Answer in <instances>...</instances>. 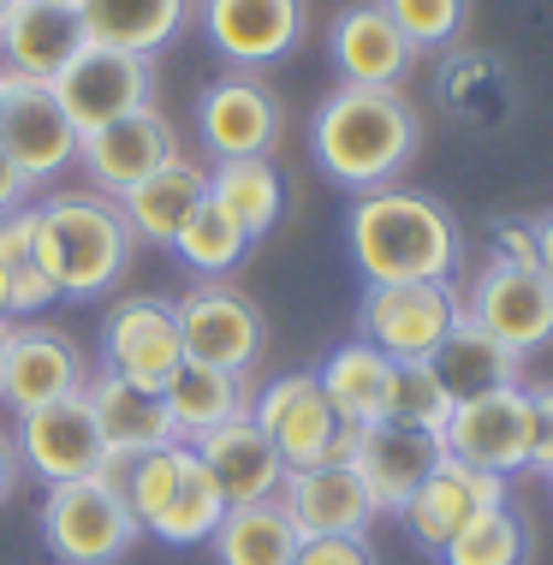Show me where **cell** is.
<instances>
[{"instance_id":"1","label":"cell","mask_w":553,"mask_h":565,"mask_svg":"<svg viewBox=\"0 0 553 565\" xmlns=\"http://www.w3.org/2000/svg\"><path fill=\"white\" fill-rule=\"evenodd\" d=\"M351 268L369 286L393 280H453L465 268V233L447 215V203L423 191H363L345 215Z\"/></svg>"},{"instance_id":"2","label":"cell","mask_w":553,"mask_h":565,"mask_svg":"<svg viewBox=\"0 0 553 565\" xmlns=\"http://www.w3.org/2000/svg\"><path fill=\"white\" fill-rule=\"evenodd\" d=\"M423 143V119L398 89H351L340 84L310 119V149L316 167L345 185L351 196L387 191Z\"/></svg>"},{"instance_id":"3","label":"cell","mask_w":553,"mask_h":565,"mask_svg":"<svg viewBox=\"0 0 553 565\" xmlns=\"http://www.w3.org/2000/svg\"><path fill=\"white\" fill-rule=\"evenodd\" d=\"M131 226L114 196L102 191H60L36 203V263L49 268L60 298H102L131 268Z\"/></svg>"},{"instance_id":"4","label":"cell","mask_w":553,"mask_h":565,"mask_svg":"<svg viewBox=\"0 0 553 565\" xmlns=\"http://www.w3.org/2000/svg\"><path fill=\"white\" fill-rule=\"evenodd\" d=\"M119 465L126 458H107L96 477L49 488L36 518H42V542L60 565H119L143 536V524L119 494Z\"/></svg>"},{"instance_id":"5","label":"cell","mask_w":553,"mask_h":565,"mask_svg":"<svg viewBox=\"0 0 553 565\" xmlns=\"http://www.w3.org/2000/svg\"><path fill=\"white\" fill-rule=\"evenodd\" d=\"M465 316V292L453 280H393L363 286L358 303V340H369L393 363H428Z\"/></svg>"},{"instance_id":"6","label":"cell","mask_w":553,"mask_h":565,"mask_svg":"<svg viewBox=\"0 0 553 565\" xmlns=\"http://www.w3.org/2000/svg\"><path fill=\"white\" fill-rule=\"evenodd\" d=\"M173 316H179L184 363H209V370H226V375H251L256 358L268 351L263 310L226 280H196L184 298H173Z\"/></svg>"},{"instance_id":"7","label":"cell","mask_w":553,"mask_h":565,"mask_svg":"<svg viewBox=\"0 0 553 565\" xmlns=\"http://www.w3.org/2000/svg\"><path fill=\"white\" fill-rule=\"evenodd\" d=\"M60 108L72 114L78 137L114 126L126 114L156 108V60L126 54V49H107V42H84L78 54L66 60V72L54 78Z\"/></svg>"},{"instance_id":"8","label":"cell","mask_w":553,"mask_h":565,"mask_svg":"<svg viewBox=\"0 0 553 565\" xmlns=\"http://www.w3.org/2000/svg\"><path fill=\"white\" fill-rule=\"evenodd\" d=\"M78 143L84 137L72 126V114L60 108L54 84L12 78L7 72V84H0V149L12 156V167H19L30 185H49V179L66 173L78 161Z\"/></svg>"},{"instance_id":"9","label":"cell","mask_w":553,"mask_h":565,"mask_svg":"<svg viewBox=\"0 0 553 565\" xmlns=\"http://www.w3.org/2000/svg\"><path fill=\"white\" fill-rule=\"evenodd\" d=\"M286 131V108L263 72H226L196 96V137L214 161H256L274 156Z\"/></svg>"},{"instance_id":"10","label":"cell","mask_w":553,"mask_h":565,"mask_svg":"<svg viewBox=\"0 0 553 565\" xmlns=\"http://www.w3.org/2000/svg\"><path fill=\"white\" fill-rule=\"evenodd\" d=\"M465 316L482 322L512 358H535L542 345H553V286L530 263L488 256L476 286H470V298H465Z\"/></svg>"},{"instance_id":"11","label":"cell","mask_w":553,"mask_h":565,"mask_svg":"<svg viewBox=\"0 0 553 565\" xmlns=\"http://www.w3.org/2000/svg\"><path fill=\"white\" fill-rule=\"evenodd\" d=\"M440 447L458 465H476V470H530V447H535V399L530 387H500V393H482V399H465L453 405L447 429H440Z\"/></svg>"},{"instance_id":"12","label":"cell","mask_w":553,"mask_h":565,"mask_svg":"<svg viewBox=\"0 0 553 565\" xmlns=\"http://www.w3.org/2000/svg\"><path fill=\"white\" fill-rule=\"evenodd\" d=\"M196 30L233 72H263L304 42L310 0H196Z\"/></svg>"},{"instance_id":"13","label":"cell","mask_w":553,"mask_h":565,"mask_svg":"<svg viewBox=\"0 0 553 565\" xmlns=\"http://www.w3.org/2000/svg\"><path fill=\"white\" fill-rule=\"evenodd\" d=\"M89 387V358L72 333L60 328H36V322H12L7 328V363H0V405L12 417L42 411L54 399Z\"/></svg>"},{"instance_id":"14","label":"cell","mask_w":553,"mask_h":565,"mask_svg":"<svg viewBox=\"0 0 553 565\" xmlns=\"http://www.w3.org/2000/svg\"><path fill=\"white\" fill-rule=\"evenodd\" d=\"M12 447H19V465H24L42 488L84 482V477H96V470L107 465L96 411H89L84 393L54 399V405H42V411H24L19 429H12Z\"/></svg>"},{"instance_id":"15","label":"cell","mask_w":553,"mask_h":565,"mask_svg":"<svg viewBox=\"0 0 553 565\" xmlns=\"http://www.w3.org/2000/svg\"><path fill=\"white\" fill-rule=\"evenodd\" d=\"M184 363L173 298H119L102 322V375L137 381V387H167Z\"/></svg>"},{"instance_id":"16","label":"cell","mask_w":553,"mask_h":565,"mask_svg":"<svg viewBox=\"0 0 553 565\" xmlns=\"http://www.w3.org/2000/svg\"><path fill=\"white\" fill-rule=\"evenodd\" d=\"M251 417L274 440V452L286 458V470L333 465V447H340V429H345L316 375H274L251 399Z\"/></svg>"},{"instance_id":"17","label":"cell","mask_w":553,"mask_h":565,"mask_svg":"<svg viewBox=\"0 0 553 565\" xmlns=\"http://www.w3.org/2000/svg\"><path fill=\"white\" fill-rule=\"evenodd\" d=\"M78 161L102 196H126L149 173H161L167 161H179V131L161 108H143V114H126L114 126L89 131L78 143Z\"/></svg>"},{"instance_id":"18","label":"cell","mask_w":553,"mask_h":565,"mask_svg":"<svg viewBox=\"0 0 553 565\" xmlns=\"http://www.w3.org/2000/svg\"><path fill=\"white\" fill-rule=\"evenodd\" d=\"M488 507H506V477L500 470H476V465H458V458H440L428 470V482L405 500L398 524L411 530V542L440 554L470 518H482Z\"/></svg>"},{"instance_id":"19","label":"cell","mask_w":553,"mask_h":565,"mask_svg":"<svg viewBox=\"0 0 553 565\" xmlns=\"http://www.w3.org/2000/svg\"><path fill=\"white\" fill-rule=\"evenodd\" d=\"M328 60H333V78L351 89H398L411 78V66H417V49L381 12V0H358V7H345L333 19Z\"/></svg>"},{"instance_id":"20","label":"cell","mask_w":553,"mask_h":565,"mask_svg":"<svg viewBox=\"0 0 553 565\" xmlns=\"http://www.w3.org/2000/svg\"><path fill=\"white\" fill-rule=\"evenodd\" d=\"M447 458L440 435H423V429H398V423H369L358 429V447H351V470L358 482L369 488L381 518H398L405 500L428 482V470Z\"/></svg>"},{"instance_id":"21","label":"cell","mask_w":553,"mask_h":565,"mask_svg":"<svg viewBox=\"0 0 553 565\" xmlns=\"http://www.w3.org/2000/svg\"><path fill=\"white\" fill-rule=\"evenodd\" d=\"M84 42L89 30L72 0H12V12L0 19V66L12 78L54 84Z\"/></svg>"},{"instance_id":"22","label":"cell","mask_w":553,"mask_h":565,"mask_svg":"<svg viewBox=\"0 0 553 565\" xmlns=\"http://www.w3.org/2000/svg\"><path fill=\"white\" fill-rule=\"evenodd\" d=\"M191 452L214 470V482H221L226 507H256V500H280V488H286V458L274 452V440H268L263 429H256L251 411H238L233 423L209 429Z\"/></svg>"},{"instance_id":"23","label":"cell","mask_w":553,"mask_h":565,"mask_svg":"<svg viewBox=\"0 0 553 565\" xmlns=\"http://www.w3.org/2000/svg\"><path fill=\"white\" fill-rule=\"evenodd\" d=\"M280 507L298 536H363L375 524V500L358 482L351 465H316V470H286Z\"/></svg>"},{"instance_id":"24","label":"cell","mask_w":553,"mask_h":565,"mask_svg":"<svg viewBox=\"0 0 553 565\" xmlns=\"http://www.w3.org/2000/svg\"><path fill=\"white\" fill-rule=\"evenodd\" d=\"M89 411H96V429H102V447L107 458H137V452H156V447H173V417H167V399L156 387H137V381H119V375H89L84 387Z\"/></svg>"},{"instance_id":"25","label":"cell","mask_w":553,"mask_h":565,"mask_svg":"<svg viewBox=\"0 0 553 565\" xmlns=\"http://www.w3.org/2000/svg\"><path fill=\"white\" fill-rule=\"evenodd\" d=\"M428 370H435V381L447 387L453 405L482 399V393H500V387H524V358H512V351H506L482 322H470V316H458V328L435 345Z\"/></svg>"},{"instance_id":"26","label":"cell","mask_w":553,"mask_h":565,"mask_svg":"<svg viewBox=\"0 0 553 565\" xmlns=\"http://www.w3.org/2000/svg\"><path fill=\"white\" fill-rule=\"evenodd\" d=\"M114 203H119V215H126L137 244H173L179 226L209 203V173L179 156V161H167L161 173H149L143 185L114 196Z\"/></svg>"},{"instance_id":"27","label":"cell","mask_w":553,"mask_h":565,"mask_svg":"<svg viewBox=\"0 0 553 565\" xmlns=\"http://www.w3.org/2000/svg\"><path fill=\"white\" fill-rule=\"evenodd\" d=\"M89 42L156 60L191 24V0H78Z\"/></svg>"},{"instance_id":"28","label":"cell","mask_w":553,"mask_h":565,"mask_svg":"<svg viewBox=\"0 0 553 565\" xmlns=\"http://www.w3.org/2000/svg\"><path fill=\"white\" fill-rule=\"evenodd\" d=\"M321 393H328L333 417L351 423V429H369V423L387 417V393H393V358H381L369 340H345L328 363L316 370Z\"/></svg>"},{"instance_id":"29","label":"cell","mask_w":553,"mask_h":565,"mask_svg":"<svg viewBox=\"0 0 553 565\" xmlns=\"http://www.w3.org/2000/svg\"><path fill=\"white\" fill-rule=\"evenodd\" d=\"M167 417H173V435L184 447H196L209 429L233 423L238 411H251V393H244V375L209 370V363H179V375L161 387Z\"/></svg>"},{"instance_id":"30","label":"cell","mask_w":553,"mask_h":565,"mask_svg":"<svg viewBox=\"0 0 553 565\" xmlns=\"http://www.w3.org/2000/svg\"><path fill=\"white\" fill-rule=\"evenodd\" d=\"M209 203L221 209V215L238 221L244 238H268L274 226L286 215V179L274 156H256V161H214L209 173Z\"/></svg>"},{"instance_id":"31","label":"cell","mask_w":553,"mask_h":565,"mask_svg":"<svg viewBox=\"0 0 553 565\" xmlns=\"http://www.w3.org/2000/svg\"><path fill=\"white\" fill-rule=\"evenodd\" d=\"M298 530L280 500H256V507H233L221 518V530L209 536L214 565H291L298 554Z\"/></svg>"},{"instance_id":"32","label":"cell","mask_w":553,"mask_h":565,"mask_svg":"<svg viewBox=\"0 0 553 565\" xmlns=\"http://www.w3.org/2000/svg\"><path fill=\"white\" fill-rule=\"evenodd\" d=\"M233 512L221 494V482H214V470L196 458L191 447H184V470H179V488L173 500H167V512L149 524V536L173 542V547H191V542H209L214 530H221V518Z\"/></svg>"},{"instance_id":"33","label":"cell","mask_w":553,"mask_h":565,"mask_svg":"<svg viewBox=\"0 0 553 565\" xmlns=\"http://www.w3.org/2000/svg\"><path fill=\"white\" fill-rule=\"evenodd\" d=\"M440 96L458 119H500L512 108V84H506L500 60L494 54H476V49H447V66H440Z\"/></svg>"},{"instance_id":"34","label":"cell","mask_w":553,"mask_h":565,"mask_svg":"<svg viewBox=\"0 0 553 565\" xmlns=\"http://www.w3.org/2000/svg\"><path fill=\"white\" fill-rule=\"evenodd\" d=\"M440 565H530V524L512 507H488L440 547Z\"/></svg>"},{"instance_id":"35","label":"cell","mask_w":553,"mask_h":565,"mask_svg":"<svg viewBox=\"0 0 553 565\" xmlns=\"http://www.w3.org/2000/svg\"><path fill=\"white\" fill-rule=\"evenodd\" d=\"M173 250H179V263L191 268V274H203V280H226V274L251 256V238L238 233L233 215H221L214 203H203L191 221L179 226Z\"/></svg>"},{"instance_id":"36","label":"cell","mask_w":553,"mask_h":565,"mask_svg":"<svg viewBox=\"0 0 553 565\" xmlns=\"http://www.w3.org/2000/svg\"><path fill=\"white\" fill-rule=\"evenodd\" d=\"M179 470H184V440L156 447V452H137L119 465V494H126V507L143 530L167 512V500H173V488H179Z\"/></svg>"},{"instance_id":"37","label":"cell","mask_w":553,"mask_h":565,"mask_svg":"<svg viewBox=\"0 0 553 565\" xmlns=\"http://www.w3.org/2000/svg\"><path fill=\"white\" fill-rule=\"evenodd\" d=\"M447 417H453V399H447V387L435 381V370H428V363H393V393H387V417L381 423L440 435Z\"/></svg>"},{"instance_id":"38","label":"cell","mask_w":553,"mask_h":565,"mask_svg":"<svg viewBox=\"0 0 553 565\" xmlns=\"http://www.w3.org/2000/svg\"><path fill=\"white\" fill-rule=\"evenodd\" d=\"M381 12L405 30V42L417 54L428 49H458L470 24V0H381Z\"/></svg>"},{"instance_id":"39","label":"cell","mask_w":553,"mask_h":565,"mask_svg":"<svg viewBox=\"0 0 553 565\" xmlns=\"http://www.w3.org/2000/svg\"><path fill=\"white\" fill-rule=\"evenodd\" d=\"M30 263H36V209L0 215V280H12Z\"/></svg>"},{"instance_id":"40","label":"cell","mask_w":553,"mask_h":565,"mask_svg":"<svg viewBox=\"0 0 553 565\" xmlns=\"http://www.w3.org/2000/svg\"><path fill=\"white\" fill-rule=\"evenodd\" d=\"M291 565H375L363 536H304Z\"/></svg>"},{"instance_id":"41","label":"cell","mask_w":553,"mask_h":565,"mask_svg":"<svg viewBox=\"0 0 553 565\" xmlns=\"http://www.w3.org/2000/svg\"><path fill=\"white\" fill-rule=\"evenodd\" d=\"M535 399V447H530V470L553 477V387H530Z\"/></svg>"},{"instance_id":"42","label":"cell","mask_w":553,"mask_h":565,"mask_svg":"<svg viewBox=\"0 0 553 565\" xmlns=\"http://www.w3.org/2000/svg\"><path fill=\"white\" fill-rule=\"evenodd\" d=\"M494 256H500V263H530L535 268V233H530V221H500L494 226Z\"/></svg>"},{"instance_id":"43","label":"cell","mask_w":553,"mask_h":565,"mask_svg":"<svg viewBox=\"0 0 553 565\" xmlns=\"http://www.w3.org/2000/svg\"><path fill=\"white\" fill-rule=\"evenodd\" d=\"M30 179L19 173V167H12V156L7 149H0V215H19V209H30Z\"/></svg>"},{"instance_id":"44","label":"cell","mask_w":553,"mask_h":565,"mask_svg":"<svg viewBox=\"0 0 553 565\" xmlns=\"http://www.w3.org/2000/svg\"><path fill=\"white\" fill-rule=\"evenodd\" d=\"M19 477H24V465H19V447H12V435L0 429V507L12 500V488H19Z\"/></svg>"},{"instance_id":"45","label":"cell","mask_w":553,"mask_h":565,"mask_svg":"<svg viewBox=\"0 0 553 565\" xmlns=\"http://www.w3.org/2000/svg\"><path fill=\"white\" fill-rule=\"evenodd\" d=\"M530 233H535V268H542V280L553 286V209L542 221H530Z\"/></svg>"},{"instance_id":"46","label":"cell","mask_w":553,"mask_h":565,"mask_svg":"<svg viewBox=\"0 0 553 565\" xmlns=\"http://www.w3.org/2000/svg\"><path fill=\"white\" fill-rule=\"evenodd\" d=\"M12 322V310H7V280H0V328Z\"/></svg>"},{"instance_id":"47","label":"cell","mask_w":553,"mask_h":565,"mask_svg":"<svg viewBox=\"0 0 553 565\" xmlns=\"http://www.w3.org/2000/svg\"><path fill=\"white\" fill-rule=\"evenodd\" d=\"M12 328V322H7ZM7 328H0V363H7Z\"/></svg>"},{"instance_id":"48","label":"cell","mask_w":553,"mask_h":565,"mask_svg":"<svg viewBox=\"0 0 553 565\" xmlns=\"http://www.w3.org/2000/svg\"><path fill=\"white\" fill-rule=\"evenodd\" d=\"M7 12H12V0H0V19H7Z\"/></svg>"},{"instance_id":"49","label":"cell","mask_w":553,"mask_h":565,"mask_svg":"<svg viewBox=\"0 0 553 565\" xmlns=\"http://www.w3.org/2000/svg\"><path fill=\"white\" fill-rule=\"evenodd\" d=\"M0 84H7V72H0Z\"/></svg>"},{"instance_id":"50","label":"cell","mask_w":553,"mask_h":565,"mask_svg":"<svg viewBox=\"0 0 553 565\" xmlns=\"http://www.w3.org/2000/svg\"><path fill=\"white\" fill-rule=\"evenodd\" d=\"M72 7H78V0H72Z\"/></svg>"}]
</instances>
